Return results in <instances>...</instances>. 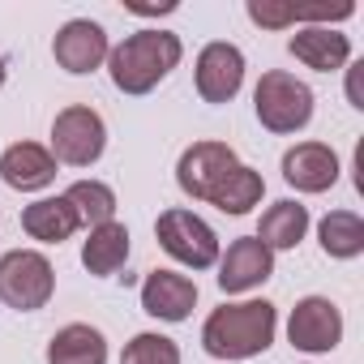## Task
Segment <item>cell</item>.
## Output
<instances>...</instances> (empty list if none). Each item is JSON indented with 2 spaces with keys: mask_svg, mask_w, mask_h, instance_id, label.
<instances>
[{
  "mask_svg": "<svg viewBox=\"0 0 364 364\" xmlns=\"http://www.w3.org/2000/svg\"><path fill=\"white\" fill-rule=\"evenodd\" d=\"M0 180L18 193H39L56 180V159L39 141H14L0 154Z\"/></svg>",
  "mask_w": 364,
  "mask_h": 364,
  "instance_id": "5bb4252c",
  "label": "cell"
},
{
  "mask_svg": "<svg viewBox=\"0 0 364 364\" xmlns=\"http://www.w3.org/2000/svg\"><path fill=\"white\" fill-rule=\"evenodd\" d=\"M120 364H180V347L163 334H137L124 347Z\"/></svg>",
  "mask_w": 364,
  "mask_h": 364,
  "instance_id": "cb8c5ba5",
  "label": "cell"
},
{
  "mask_svg": "<svg viewBox=\"0 0 364 364\" xmlns=\"http://www.w3.org/2000/svg\"><path fill=\"white\" fill-rule=\"evenodd\" d=\"M270 274H274V253H270L257 236L232 240L228 253L219 257V287H223L228 296L253 291V287H262Z\"/></svg>",
  "mask_w": 364,
  "mask_h": 364,
  "instance_id": "8fae6325",
  "label": "cell"
},
{
  "mask_svg": "<svg viewBox=\"0 0 364 364\" xmlns=\"http://www.w3.org/2000/svg\"><path fill=\"white\" fill-rule=\"evenodd\" d=\"M279 313L270 300H245V304H223L206 317L202 326V347L215 360H249L262 355L274 343Z\"/></svg>",
  "mask_w": 364,
  "mask_h": 364,
  "instance_id": "6da1fadb",
  "label": "cell"
},
{
  "mask_svg": "<svg viewBox=\"0 0 364 364\" xmlns=\"http://www.w3.org/2000/svg\"><path fill=\"white\" fill-rule=\"evenodd\" d=\"M103 146H107V124L95 107L73 103L52 120V159L56 163L90 167V163H99Z\"/></svg>",
  "mask_w": 364,
  "mask_h": 364,
  "instance_id": "8992f818",
  "label": "cell"
},
{
  "mask_svg": "<svg viewBox=\"0 0 364 364\" xmlns=\"http://www.w3.org/2000/svg\"><path fill=\"white\" fill-rule=\"evenodd\" d=\"M198 304V283L176 270H150L141 283V309L159 321H185Z\"/></svg>",
  "mask_w": 364,
  "mask_h": 364,
  "instance_id": "4fadbf2b",
  "label": "cell"
},
{
  "mask_svg": "<svg viewBox=\"0 0 364 364\" xmlns=\"http://www.w3.org/2000/svg\"><path fill=\"white\" fill-rule=\"evenodd\" d=\"M262 193H266V180H262V171H253V167H236L223 185H219V193L210 198V206H219L223 215H249L257 202H262Z\"/></svg>",
  "mask_w": 364,
  "mask_h": 364,
  "instance_id": "603a6c76",
  "label": "cell"
},
{
  "mask_svg": "<svg viewBox=\"0 0 364 364\" xmlns=\"http://www.w3.org/2000/svg\"><path fill=\"white\" fill-rule=\"evenodd\" d=\"M253 107L270 133H300L313 120V90L300 77L270 69V73H262V82L253 90Z\"/></svg>",
  "mask_w": 364,
  "mask_h": 364,
  "instance_id": "3957f363",
  "label": "cell"
},
{
  "mask_svg": "<svg viewBox=\"0 0 364 364\" xmlns=\"http://www.w3.org/2000/svg\"><path fill=\"white\" fill-rule=\"evenodd\" d=\"M360 86H364V60L347 69V95H351V107H364V99H360Z\"/></svg>",
  "mask_w": 364,
  "mask_h": 364,
  "instance_id": "d4e9b609",
  "label": "cell"
},
{
  "mask_svg": "<svg viewBox=\"0 0 364 364\" xmlns=\"http://www.w3.org/2000/svg\"><path fill=\"white\" fill-rule=\"evenodd\" d=\"M283 180L296 193H326L338 180V154L321 141H300L283 154Z\"/></svg>",
  "mask_w": 364,
  "mask_h": 364,
  "instance_id": "7c38bea8",
  "label": "cell"
},
{
  "mask_svg": "<svg viewBox=\"0 0 364 364\" xmlns=\"http://www.w3.org/2000/svg\"><path fill=\"white\" fill-rule=\"evenodd\" d=\"M56 291V274L52 262L35 249H14L0 257V300L18 313H35L52 300Z\"/></svg>",
  "mask_w": 364,
  "mask_h": 364,
  "instance_id": "277c9868",
  "label": "cell"
},
{
  "mask_svg": "<svg viewBox=\"0 0 364 364\" xmlns=\"http://www.w3.org/2000/svg\"><path fill=\"white\" fill-rule=\"evenodd\" d=\"M309 232V210L300 202H274L262 223H257V240L274 253V249H296Z\"/></svg>",
  "mask_w": 364,
  "mask_h": 364,
  "instance_id": "ffe728a7",
  "label": "cell"
},
{
  "mask_svg": "<svg viewBox=\"0 0 364 364\" xmlns=\"http://www.w3.org/2000/svg\"><path fill=\"white\" fill-rule=\"evenodd\" d=\"M287 338H291V347H300V351H309V355L334 351L338 338H343V313H338V304L326 300V296H304V300L291 309Z\"/></svg>",
  "mask_w": 364,
  "mask_h": 364,
  "instance_id": "ba28073f",
  "label": "cell"
},
{
  "mask_svg": "<svg viewBox=\"0 0 364 364\" xmlns=\"http://www.w3.org/2000/svg\"><path fill=\"white\" fill-rule=\"evenodd\" d=\"M287 52L304 65V69H317V73H334L347 65L351 56V43L347 35H338L334 26H304L287 39Z\"/></svg>",
  "mask_w": 364,
  "mask_h": 364,
  "instance_id": "9a60e30c",
  "label": "cell"
},
{
  "mask_svg": "<svg viewBox=\"0 0 364 364\" xmlns=\"http://www.w3.org/2000/svg\"><path fill=\"white\" fill-rule=\"evenodd\" d=\"M317 236H321V249L326 257H360L364 253V219L351 215V210H330L321 223H317Z\"/></svg>",
  "mask_w": 364,
  "mask_h": 364,
  "instance_id": "44dd1931",
  "label": "cell"
},
{
  "mask_svg": "<svg viewBox=\"0 0 364 364\" xmlns=\"http://www.w3.org/2000/svg\"><path fill=\"white\" fill-rule=\"evenodd\" d=\"M355 9L347 5H287V0H249V18L266 31H283L291 22H343Z\"/></svg>",
  "mask_w": 364,
  "mask_h": 364,
  "instance_id": "2e32d148",
  "label": "cell"
},
{
  "mask_svg": "<svg viewBox=\"0 0 364 364\" xmlns=\"http://www.w3.org/2000/svg\"><path fill=\"white\" fill-rule=\"evenodd\" d=\"M236 167H240V159L228 141H193L176 163V185L193 202H210Z\"/></svg>",
  "mask_w": 364,
  "mask_h": 364,
  "instance_id": "52a82bcc",
  "label": "cell"
},
{
  "mask_svg": "<svg viewBox=\"0 0 364 364\" xmlns=\"http://www.w3.org/2000/svg\"><path fill=\"white\" fill-rule=\"evenodd\" d=\"M154 236H159L167 257H176L189 270H210L219 262V236L193 210H163L159 223H154Z\"/></svg>",
  "mask_w": 364,
  "mask_h": 364,
  "instance_id": "5b68a950",
  "label": "cell"
},
{
  "mask_svg": "<svg viewBox=\"0 0 364 364\" xmlns=\"http://www.w3.org/2000/svg\"><path fill=\"white\" fill-rule=\"evenodd\" d=\"M48 364H107V338L95 326L73 321V326H65V330L52 334Z\"/></svg>",
  "mask_w": 364,
  "mask_h": 364,
  "instance_id": "ac0fdd59",
  "label": "cell"
},
{
  "mask_svg": "<svg viewBox=\"0 0 364 364\" xmlns=\"http://www.w3.org/2000/svg\"><path fill=\"white\" fill-rule=\"evenodd\" d=\"M107 31L90 18H73L56 31L52 39V56L65 73H95L103 60H107Z\"/></svg>",
  "mask_w": 364,
  "mask_h": 364,
  "instance_id": "9c48e42d",
  "label": "cell"
},
{
  "mask_svg": "<svg viewBox=\"0 0 364 364\" xmlns=\"http://www.w3.org/2000/svg\"><path fill=\"white\" fill-rule=\"evenodd\" d=\"M185 56L180 35L171 31H137L107 52V73L120 95H150Z\"/></svg>",
  "mask_w": 364,
  "mask_h": 364,
  "instance_id": "7a4b0ae2",
  "label": "cell"
},
{
  "mask_svg": "<svg viewBox=\"0 0 364 364\" xmlns=\"http://www.w3.org/2000/svg\"><path fill=\"white\" fill-rule=\"evenodd\" d=\"M0 86H5V60H0Z\"/></svg>",
  "mask_w": 364,
  "mask_h": 364,
  "instance_id": "484cf974",
  "label": "cell"
},
{
  "mask_svg": "<svg viewBox=\"0 0 364 364\" xmlns=\"http://www.w3.org/2000/svg\"><path fill=\"white\" fill-rule=\"evenodd\" d=\"M82 223H77V215H73V206L65 198H39V202H31L22 210V232L31 240H43V245H60Z\"/></svg>",
  "mask_w": 364,
  "mask_h": 364,
  "instance_id": "e0dca14e",
  "label": "cell"
},
{
  "mask_svg": "<svg viewBox=\"0 0 364 364\" xmlns=\"http://www.w3.org/2000/svg\"><path fill=\"white\" fill-rule=\"evenodd\" d=\"M198 95L206 103H232L245 86V56L236 43H206L198 52Z\"/></svg>",
  "mask_w": 364,
  "mask_h": 364,
  "instance_id": "30bf717a",
  "label": "cell"
},
{
  "mask_svg": "<svg viewBox=\"0 0 364 364\" xmlns=\"http://www.w3.org/2000/svg\"><path fill=\"white\" fill-rule=\"evenodd\" d=\"M65 202L73 206L82 228H103V223L116 219V193L103 185V180H77V185H69Z\"/></svg>",
  "mask_w": 364,
  "mask_h": 364,
  "instance_id": "7402d4cb",
  "label": "cell"
},
{
  "mask_svg": "<svg viewBox=\"0 0 364 364\" xmlns=\"http://www.w3.org/2000/svg\"><path fill=\"white\" fill-rule=\"evenodd\" d=\"M129 262V228L124 223H103V228H90L86 245H82V266L99 279L116 274L120 266Z\"/></svg>",
  "mask_w": 364,
  "mask_h": 364,
  "instance_id": "d6986e66",
  "label": "cell"
}]
</instances>
